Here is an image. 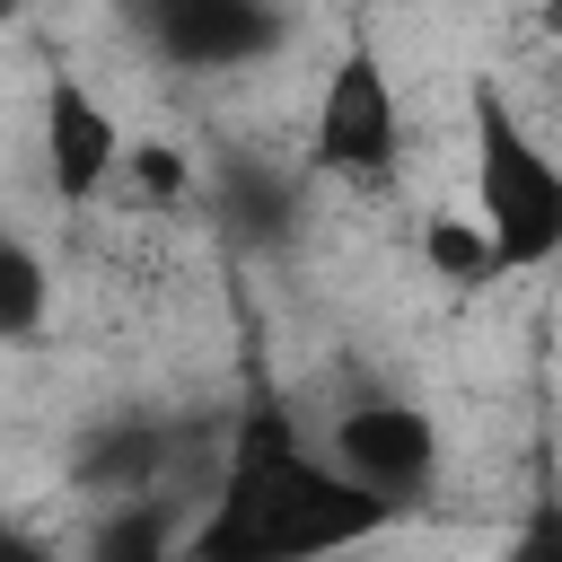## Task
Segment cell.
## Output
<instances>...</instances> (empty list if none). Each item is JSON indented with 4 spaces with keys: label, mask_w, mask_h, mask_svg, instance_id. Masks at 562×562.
I'll return each mask as SVG.
<instances>
[{
    "label": "cell",
    "mask_w": 562,
    "mask_h": 562,
    "mask_svg": "<svg viewBox=\"0 0 562 562\" xmlns=\"http://www.w3.org/2000/svg\"><path fill=\"white\" fill-rule=\"evenodd\" d=\"M140 44L167 53V70H281V44H290V18L272 9H237V0H176V9H149L140 18Z\"/></svg>",
    "instance_id": "cell-4"
},
{
    "label": "cell",
    "mask_w": 562,
    "mask_h": 562,
    "mask_svg": "<svg viewBox=\"0 0 562 562\" xmlns=\"http://www.w3.org/2000/svg\"><path fill=\"white\" fill-rule=\"evenodd\" d=\"M465 202L492 228L509 281L562 255V149L553 132L492 79L465 88Z\"/></svg>",
    "instance_id": "cell-1"
},
{
    "label": "cell",
    "mask_w": 562,
    "mask_h": 562,
    "mask_svg": "<svg viewBox=\"0 0 562 562\" xmlns=\"http://www.w3.org/2000/svg\"><path fill=\"white\" fill-rule=\"evenodd\" d=\"M553 334H562V307H553Z\"/></svg>",
    "instance_id": "cell-7"
},
{
    "label": "cell",
    "mask_w": 562,
    "mask_h": 562,
    "mask_svg": "<svg viewBox=\"0 0 562 562\" xmlns=\"http://www.w3.org/2000/svg\"><path fill=\"white\" fill-rule=\"evenodd\" d=\"M501 562H562V527H553V518H544V527H527V536H518Z\"/></svg>",
    "instance_id": "cell-6"
},
{
    "label": "cell",
    "mask_w": 562,
    "mask_h": 562,
    "mask_svg": "<svg viewBox=\"0 0 562 562\" xmlns=\"http://www.w3.org/2000/svg\"><path fill=\"white\" fill-rule=\"evenodd\" d=\"M316 430H325V439H316L325 465H334L351 492H369L378 509L430 492V474H439V422H430L413 395H395L386 378H351V386L325 404Z\"/></svg>",
    "instance_id": "cell-3"
},
{
    "label": "cell",
    "mask_w": 562,
    "mask_h": 562,
    "mask_svg": "<svg viewBox=\"0 0 562 562\" xmlns=\"http://www.w3.org/2000/svg\"><path fill=\"white\" fill-rule=\"evenodd\" d=\"M307 158L334 184H351V193L404 176V158H413V105H404V79L378 61V44L351 35V53H334L316 70V88H307Z\"/></svg>",
    "instance_id": "cell-2"
},
{
    "label": "cell",
    "mask_w": 562,
    "mask_h": 562,
    "mask_svg": "<svg viewBox=\"0 0 562 562\" xmlns=\"http://www.w3.org/2000/svg\"><path fill=\"white\" fill-rule=\"evenodd\" d=\"M44 307H53V263H44V246L18 228L9 255H0V325H9V342H35V334H44Z\"/></svg>",
    "instance_id": "cell-5"
}]
</instances>
